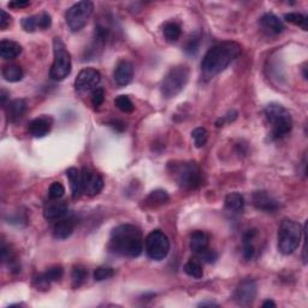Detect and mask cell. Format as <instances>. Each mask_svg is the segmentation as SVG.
<instances>
[{
    "instance_id": "6da1fadb",
    "label": "cell",
    "mask_w": 308,
    "mask_h": 308,
    "mask_svg": "<svg viewBox=\"0 0 308 308\" xmlns=\"http://www.w3.org/2000/svg\"><path fill=\"white\" fill-rule=\"evenodd\" d=\"M110 249L124 258H138L143 251V237L139 227L131 224H121L112 230Z\"/></svg>"
},
{
    "instance_id": "7a4b0ae2",
    "label": "cell",
    "mask_w": 308,
    "mask_h": 308,
    "mask_svg": "<svg viewBox=\"0 0 308 308\" xmlns=\"http://www.w3.org/2000/svg\"><path fill=\"white\" fill-rule=\"evenodd\" d=\"M241 46L234 41H225L209 48L202 58L201 69L206 76L213 77L224 71L231 63L239 58Z\"/></svg>"
},
{
    "instance_id": "3957f363",
    "label": "cell",
    "mask_w": 308,
    "mask_h": 308,
    "mask_svg": "<svg viewBox=\"0 0 308 308\" xmlns=\"http://www.w3.org/2000/svg\"><path fill=\"white\" fill-rule=\"evenodd\" d=\"M169 171L181 188L192 190L200 187L201 171L195 162L169 163Z\"/></svg>"
},
{
    "instance_id": "277c9868",
    "label": "cell",
    "mask_w": 308,
    "mask_h": 308,
    "mask_svg": "<svg viewBox=\"0 0 308 308\" xmlns=\"http://www.w3.org/2000/svg\"><path fill=\"white\" fill-rule=\"evenodd\" d=\"M303 229L295 220L284 218L278 227V249L282 254H293L300 246Z\"/></svg>"
},
{
    "instance_id": "5b68a950",
    "label": "cell",
    "mask_w": 308,
    "mask_h": 308,
    "mask_svg": "<svg viewBox=\"0 0 308 308\" xmlns=\"http://www.w3.org/2000/svg\"><path fill=\"white\" fill-rule=\"evenodd\" d=\"M266 120L272 127V138L282 139L293 129V117L284 106L279 104H270L265 108Z\"/></svg>"
},
{
    "instance_id": "8992f818",
    "label": "cell",
    "mask_w": 308,
    "mask_h": 308,
    "mask_svg": "<svg viewBox=\"0 0 308 308\" xmlns=\"http://www.w3.org/2000/svg\"><path fill=\"white\" fill-rule=\"evenodd\" d=\"M189 68L187 65H176L171 68L164 76L160 90L164 98L171 99L178 95L189 81Z\"/></svg>"
},
{
    "instance_id": "52a82bcc",
    "label": "cell",
    "mask_w": 308,
    "mask_h": 308,
    "mask_svg": "<svg viewBox=\"0 0 308 308\" xmlns=\"http://www.w3.org/2000/svg\"><path fill=\"white\" fill-rule=\"evenodd\" d=\"M53 64L50 70V77L54 81H63L71 72V55L66 50L64 43L61 37L53 38Z\"/></svg>"
},
{
    "instance_id": "ba28073f",
    "label": "cell",
    "mask_w": 308,
    "mask_h": 308,
    "mask_svg": "<svg viewBox=\"0 0 308 308\" xmlns=\"http://www.w3.org/2000/svg\"><path fill=\"white\" fill-rule=\"evenodd\" d=\"M94 5L92 2H80L72 5L65 13V21L72 33L80 31L92 16Z\"/></svg>"
},
{
    "instance_id": "9c48e42d",
    "label": "cell",
    "mask_w": 308,
    "mask_h": 308,
    "mask_svg": "<svg viewBox=\"0 0 308 308\" xmlns=\"http://www.w3.org/2000/svg\"><path fill=\"white\" fill-rule=\"evenodd\" d=\"M145 251L147 257L152 260H164L169 254L170 241L162 230H154L146 237Z\"/></svg>"
},
{
    "instance_id": "30bf717a",
    "label": "cell",
    "mask_w": 308,
    "mask_h": 308,
    "mask_svg": "<svg viewBox=\"0 0 308 308\" xmlns=\"http://www.w3.org/2000/svg\"><path fill=\"white\" fill-rule=\"evenodd\" d=\"M101 81V75L97 69L86 68L80 71L75 80V88L77 92L88 93L95 90Z\"/></svg>"
},
{
    "instance_id": "8fae6325",
    "label": "cell",
    "mask_w": 308,
    "mask_h": 308,
    "mask_svg": "<svg viewBox=\"0 0 308 308\" xmlns=\"http://www.w3.org/2000/svg\"><path fill=\"white\" fill-rule=\"evenodd\" d=\"M82 190L89 197H95L104 189V180L99 174L83 167L81 171Z\"/></svg>"
},
{
    "instance_id": "7c38bea8",
    "label": "cell",
    "mask_w": 308,
    "mask_h": 308,
    "mask_svg": "<svg viewBox=\"0 0 308 308\" xmlns=\"http://www.w3.org/2000/svg\"><path fill=\"white\" fill-rule=\"evenodd\" d=\"M257 296V283L253 279H244L234 293V300L239 306H249Z\"/></svg>"
},
{
    "instance_id": "4fadbf2b",
    "label": "cell",
    "mask_w": 308,
    "mask_h": 308,
    "mask_svg": "<svg viewBox=\"0 0 308 308\" xmlns=\"http://www.w3.org/2000/svg\"><path fill=\"white\" fill-rule=\"evenodd\" d=\"M253 205L262 212L274 213L279 208V204L271 194L265 190H258L253 194Z\"/></svg>"
},
{
    "instance_id": "5bb4252c",
    "label": "cell",
    "mask_w": 308,
    "mask_h": 308,
    "mask_svg": "<svg viewBox=\"0 0 308 308\" xmlns=\"http://www.w3.org/2000/svg\"><path fill=\"white\" fill-rule=\"evenodd\" d=\"M69 207L68 204L61 200H51L45 205L44 208V216L45 218L50 222H58L63 218H65L68 216Z\"/></svg>"
},
{
    "instance_id": "9a60e30c",
    "label": "cell",
    "mask_w": 308,
    "mask_h": 308,
    "mask_svg": "<svg viewBox=\"0 0 308 308\" xmlns=\"http://www.w3.org/2000/svg\"><path fill=\"white\" fill-rule=\"evenodd\" d=\"M132 77H134V66L130 62L121 61L116 65L113 79L118 86H128L132 81Z\"/></svg>"
},
{
    "instance_id": "2e32d148",
    "label": "cell",
    "mask_w": 308,
    "mask_h": 308,
    "mask_svg": "<svg viewBox=\"0 0 308 308\" xmlns=\"http://www.w3.org/2000/svg\"><path fill=\"white\" fill-rule=\"evenodd\" d=\"M75 225L76 222L73 218H66L65 217V218L58 220L54 224L53 230H52L53 237L55 240H66L68 237L72 235L73 230H75Z\"/></svg>"
},
{
    "instance_id": "e0dca14e",
    "label": "cell",
    "mask_w": 308,
    "mask_h": 308,
    "mask_svg": "<svg viewBox=\"0 0 308 308\" xmlns=\"http://www.w3.org/2000/svg\"><path fill=\"white\" fill-rule=\"evenodd\" d=\"M51 120L47 117L35 118L28 125V131L33 138L41 139L45 138L51 131Z\"/></svg>"
},
{
    "instance_id": "ac0fdd59",
    "label": "cell",
    "mask_w": 308,
    "mask_h": 308,
    "mask_svg": "<svg viewBox=\"0 0 308 308\" xmlns=\"http://www.w3.org/2000/svg\"><path fill=\"white\" fill-rule=\"evenodd\" d=\"M260 26L267 34L277 35L284 30V24L274 13H265L260 18Z\"/></svg>"
},
{
    "instance_id": "d6986e66",
    "label": "cell",
    "mask_w": 308,
    "mask_h": 308,
    "mask_svg": "<svg viewBox=\"0 0 308 308\" xmlns=\"http://www.w3.org/2000/svg\"><path fill=\"white\" fill-rule=\"evenodd\" d=\"M208 244H209V236L207 234L204 233V231H194L190 236V249L194 252L195 254L201 255L204 252L208 249Z\"/></svg>"
},
{
    "instance_id": "ffe728a7",
    "label": "cell",
    "mask_w": 308,
    "mask_h": 308,
    "mask_svg": "<svg viewBox=\"0 0 308 308\" xmlns=\"http://www.w3.org/2000/svg\"><path fill=\"white\" fill-rule=\"evenodd\" d=\"M66 177L70 182V188H71V195L73 200L79 199L82 195V184H81V172L76 167H70L66 170Z\"/></svg>"
},
{
    "instance_id": "44dd1931",
    "label": "cell",
    "mask_w": 308,
    "mask_h": 308,
    "mask_svg": "<svg viewBox=\"0 0 308 308\" xmlns=\"http://www.w3.org/2000/svg\"><path fill=\"white\" fill-rule=\"evenodd\" d=\"M22 53V46L11 40H2L0 43V55L5 61L15 59Z\"/></svg>"
},
{
    "instance_id": "7402d4cb",
    "label": "cell",
    "mask_w": 308,
    "mask_h": 308,
    "mask_svg": "<svg viewBox=\"0 0 308 308\" xmlns=\"http://www.w3.org/2000/svg\"><path fill=\"white\" fill-rule=\"evenodd\" d=\"M258 235L257 229H251L248 230L246 234L243 235V257L246 260H252L255 255V244L254 240Z\"/></svg>"
},
{
    "instance_id": "603a6c76",
    "label": "cell",
    "mask_w": 308,
    "mask_h": 308,
    "mask_svg": "<svg viewBox=\"0 0 308 308\" xmlns=\"http://www.w3.org/2000/svg\"><path fill=\"white\" fill-rule=\"evenodd\" d=\"M27 111V104L23 99H16L12 100L11 103L8 105L6 112H8L9 120L12 122H16L21 120L23 117V114Z\"/></svg>"
},
{
    "instance_id": "cb8c5ba5",
    "label": "cell",
    "mask_w": 308,
    "mask_h": 308,
    "mask_svg": "<svg viewBox=\"0 0 308 308\" xmlns=\"http://www.w3.org/2000/svg\"><path fill=\"white\" fill-rule=\"evenodd\" d=\"M225 207L230 212H242L244 208V199L240 192H230L225 198Z\"/></svg>"
},
{
    "instance_id": "d4e9b609",
    "label": "cell",
    "mask_w": 308,
    "mask_h": 308,
    "mask_svg": "<svg viewBox=\"0 0 308 308\" xmlns=\"http://www.w3.org/2000/svg\"><path fill=\"white\" fill-rule=\"evenodd\" d=\"M2 73L8 82H18L23 79V70L17 64L5 65Z\"/></svg>"
},
{
    "instance_id": "484cf974",
    "label": "cell",
    "mask_w": 308,
    "mask_h": 308,
    "mask_svg": "<svg viewBox=\"0 0 308 308\" xmlns=\"http://www.w3.org/2000/svg\"><path fill=\"white\" fill-rule=\"evenodd\" d=\"M184 272L192 278H202L204 276L202 265L198 259H189L187 264L184 265Z\"/></svg>"
},
{
    "instance_id": "4316f807",
    "label": "cell",
    "mask_w": 308,
    "mask_h": 308,
    "mask_svg": "<svg viewBox=\"0 0 308 308\" xmlns=\"http://www.w3.org/2000/svg\"><path fill=\"white\" fill-rule=\"evenodd\" d=\"M163 33L167 41H170V43H175V41H177L181 36L180 24H177L175 22L165 23V26H164V28H163Z\"/></svg>"
},
{
    "instance_id": "83f0119b",
    "label": "cell",
    "mask_w": 308,
    "mask_h": 308,
    "mask_svg": "<svg viewBox=\"0 0 308 308\" xmlns=\"http://www.w3.org/2000/svg\"><path fill=\"white\" fill-rule=\"evenodd\" d=\"M87 276H88V272L85 267L82 266H75L72 268L71 272V281H72V286L73 288H79L83 284V282L86 281Z\"/></svg>"
},
{
    "instance_id": "f1b7e54d",
    "label": "cell",
    "mask_w": 308,
    "mask_h": 308,
    "mask_svg": "<svg viewBox=\"0 0 308 308\" xmlns=\"http://www.w3.org/2000/svg\"><path fill=\"white\" fill-rule=\"evenodd\" d=\"M200 43H201V35L199 31L194 33L189 37V40L187 41V45H185L184 51L185 53L189 55H195L198 53L199 47H200Z\"/></svg>"
},
{
    "instance_id": "f546056e",
    "label": "cell",
    "mask_w": 308,
    "mask_h": 308,
    "mask_svg": "<svg viewBox=\"0 0 308 308\" xmlns=\"http://www.w3.org/2000/svg\"><path fill=\"white\" fill-rule=\"evenodd\" d=\"M114 105L118 110L124 112V113H131V112L135 110L134 104H132L130 98L127 95H120V97L116 98Z\"/></svg>"
},
{
    "instance_id": "4dcf8cb0",
    "label": "cell",
    "mask_w": 308,
    "mask_h": 308,
    "mask_svg": "<svg viewBox=\"0 0 308 308\" xmlns=\"http://www.w3.org/2000/svg\"><path fill=\"white\" fill-rule=\"evenodd\" d=\"M284 18L288 21L289 23H293L295 24V26L301 27L303 30L308 29V18L306 16L301 15V13H296V12L285 13Z\"/></svg>"
},
{
    "instance_id": "1f68e13d",
    "label": "cell",
    "mask_w": 308,
    "mask_h": 308,
    "mask_svg": "<svg viewBox=\"0 0 308 308\" xmlns=\"http://www.w3.org/2000/svg\"><path fill=\"white\" fill-rule=\"evenodd\" d=\"M191 138L194 140L195 146H197L198 148H201V147H204L206 145V142H207L208 132L205 128H197L192 130Z\"/></svg>"
},
{
    "instance_id": "d6a6232c",
    "label": "cell",
    "mask_w": 308,
    "mask_h": 308,
    "mask_svg": "<svg viewBox=\"0 0 308 308\" xmlns=\"http://www.w3.org/2000/svg\"><path fill=\"white\" fill-rule=\"evenodd\" d=\"M65 194V188L61 182H53L48 189V197L51 200H61Z\"/></svg>"
},
{
    "instance_id": "836d02e7",
    "label": "cell",
    "mask_w": 308,
    "mask_h": 308,
    "mask_svg": "<svg viewBox=\"0 0 308 308\" xmlns=\"http://www.w3.org/2000/svg\"><path fill=\"white\" fill-rule=\"evenodd\" d=\"M114 275V270L112 267H106V266H101V267H98L95 271H94V279L97 282H103L106 281V279H110L111 277H113Z\"/></svg>"
},
{
    "instance_id": "e575fe53",
    "label": "cell",
    "mask_w": 308,
    "mask_h": 308,
    "mask_svg": "<svg viewBox=\"0 0 308 308\" xmlns=\"http://www.w3.org/2000/svg\"><path fill=\"white\" fill-rule=\"evenodd\" d=\"M44 275L46 276V278L51 283L57 282V281H59V279H62L63 275H64V270H63L61 265H55V266H52V267L48 268Z\"/></svg>"
},
{
    "instance_id": "d590c367",
    "label": "cell",
    "mask_w": 308,
    "mask_h": 308,
    "mask_svg": "<svg viewBox=\"0 0 308 308\" xmlns=\"http://www.w3.org/2000/svg\"><path fill=\"white\" fill-rule=\"evenodd\" d=\"M148 201L156 202V204H165V202L169 201V195H167L165 190L157 189V190L150 192L148 197Z\"/></svg>"
},
{
    "instance_id": "8d00e7d4",
    "label": "cell",
    "mask_w": 308,
    "mask_h": 308,
    "mask_svg": "<svg viewBox=\"0 0 308 308\" xmlns=\"http://www.w3.org/2000/svg\"><path fill=\"white\" fill-rule=\"evenodd\" d=\"M22 28L28 33H33L36 29H38V20H37V15L35 16H29L26 17V18L22 20Z\"/></svg>"
},
{
    "instance_id": "74e56055",
    "label": "cell",
    "mask_w": 308,
    "mask_h": 308,
    "mask_svg": "<svg viewBox=\"0 0 308 308\" xmlns=\"http://www.w3.org/2000/svg\"><path fill=\"white\" fill-rule=\"evenodd\" d=\"M33 283H34V286L37 290H47L51 285V282L48 281V279L46 278V276H45L44 274L35 276V277L33 278Z\"/></svg>"
},
{
    "instance_id": "f35d334b",
    "label": "cell",
    "mask_w": 308,
    "mask_h": 308,
    "mask_svg": "<svg viewBox=\"0 0 308 308\" xmlns=\"http://www.w3.org/2000/svg\"><path fill=\"white\" fill-rule=\"evenodd\" d=\"M105 100V90L104 88H97L95 90H93L92 94V104L94 107H99L103 105Z\"/></svg>"
},
{
    "instance_id": "ab89813d",
    "label": "cell",
    "mask_w": 308,
    "mask_h": 308,
    "mask_svg": "<svg viewBox=\"0 0 308 308\" xmlns=\"http://www.w3.org/2000/svg\"><path fill=\"white\" fill-rule=\"evenodd\" d=\"M37 20H38V29L45 30L51 27L52 18L47 12H43L40 13V15H37Z\"/></svg>"
},
{
    "instance_id": "60d3db41",
    "label": "cell",
    "mask_w": 308,
    "mask_h": 308,
    "mask_svg": "<svg viewBox=\"0 0 308 308\" xmlns=\"http://www.w3.org/2000/svg\"><path fill=\"white\" fill-rule=\"evenodd\" d=\"M11 16H10L5 10H0V29H6V28L11 24Z\"/></svg>"
},
{
    "instance_id": "b9f144b4",
    "label": "cell",
    "mask_w": 308,
    "mask_h": 308,
    "mask_svg": "<svg viewBox=\"0 0 308 308\" xmlns=\"http://www.w3.org/2000/svg\"><path fill=\"white\" fill-rule=\"evenodd\" d=\"M200 257L204 259V261L208 262V264H213V262H216L217 259H218V254H217L215 251H211L208 248V249L206 252H204V253H202Z\"/></svg>"
},
{
    "instance_id": "7bdbcfd3",
    "label": "cell",
    "mask_w": 308,
    "mask_h": 308,
    "mask_svg": "<svg viewBox=\"0 0 308 308\" xmlns=\"http://www.w3.org/2000/svg\"><path fill=\"white\" fill-rule=\"evenodd\" d=\"M30 5L29 2H24V0H16V2L9 3V6L12 9H24Z\"/></svg>"
},
{
    "instance_id": "ee69618b",
    "label": "cell",
    "mask_w": 308,
    "mask_h": 308,
    "mask_svg": "<svg viewBox=\"0 0 308 308\" xmlns=\"http://www.w3.org/2000/svg\"><path fill=\"white\" fill-rule=\"evenodd\" d=\"M237 118V112L236 111H230V112H227V114L225 116V120L227 121V122H233V121H235Z\"/></svg>"
},
{
    "instance_id": "f6af8a7d",
    "label": "cell",
    "mask_w": 308,
    "mask_h": 308,
    "mask_svg": "<svg viewBox=\"0 0 308 308\" xmlns=\"http://www.w3.org/2000/svg\"><path fill=\"white\" fill-rule=\"evenodd\" d=\"M8 95L9 93L6 92V90L3 89L2 92H0V101H2V105L4 106V105L6 104V100H8Z\"/></svg>"
},
{
    "instance_id": "bcb514c9",
    "label": "cell",
    "mask_w": 308,
    "mask_h": 308,
    "mask_svg": "<svg viewBox=\"0 0 308 308\" xmlns=\"http://www.w3.org/2000/svg\"><path fill=\"white\" fill-rule=\"evenodd\" d=\"M198 306L199 307H217V303L211 302V301H206V302H200Z\"/></svg>"
},
{
    "instance_id": "7dc6e473",
    "label": "cell",
    "mask_w": 308,
    "mask_h": 308,
    "mask_svg": "<svg viewBox=\"0 0 308 308\" xmlns=\"http://www.w3.org/2000/svg\"><path fill=\"white\" fill-rule=\"evenodd\" d=\"M262 307H265V308L266 307H276V303L272 300H267L262 303Z\"/></svg>"
}]
</instances>
